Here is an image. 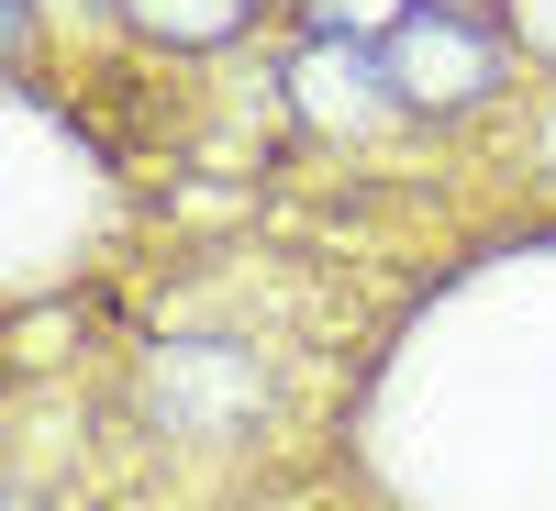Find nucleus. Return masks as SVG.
Returning a JSON list of instances; mask_svg holds the SVG:
<instances>
[{"label":"nucleus","mask_w":556,"mask_h":511,"mask_svg":"<svg viewBox=\"0 0 556 511\" xmlns=\"http://www.w3.org/2000/svg\"><path fill=\"white\" fill-rule=\"evenodd\" d=\"M434 12H456V0H434Z\"/></svg>","instance_id":"obj_7"},{"label":"nucleus","mask_w":556,"mask_h":511,"mask_svg":"<svg viewBox=\"0 0 556 511\" xmlns=\"http://www.w3.org/2000/svg\"><path fill=\"white\" fill-rule=\"evenodd\" d=\"M323 34H356V44L379 34V44H390V34H401V0H323Z\"/></svg>","instance_id":"obj_5"},{"label":"nucleus","mask_w":556,"mask_h":511,"mask_svg":"<svg viewBox=\"0 0 556 511\" xmlns=\"http://www.w3.org/2000/svg\"><path fill=\"white\" fill-rule=\"evenodd\" d=\"M513 23H523L534 56H556V0H513Z\"/></svg>","instance_id":"obj_6"},{"label":"nucleus","mask_w":556,"mask_h":511,"mask_svg":"<svg viewBox=\"0 0 556 511\" xmlns=\"http://www.w3.org/2000/svg\"><path fill=\"white\" fill-rule=\"evenodd\" d=\"M146 400L167 411V423H201V434H223V423H235V411L256 400V367L245 356H156V379H146Z\"/></svg>","instance_id":"obj_3"},{"label":"nucleus","mask_w":556,"mask_h":511,"mask_svg":"<svg viewBox=\"0 0 556 511\" xmlns=\"http://www.w3.org/2000/svg\"><path fill=\"white\" fill-rule=\"evenodd\" d=\"M379 56H390V78H401V101H412V112H468L479 89L501 78V44H490L479 23H456V12L401 23Z\"/></svg>","instance_id":"obj_1"},{"label":"nucleus","mask_w":556,"mask_h":511,"mask_svg":"<svg viewBox=\"0 0 556 511\" xmlns=\"http://www.w3.org/2000/svg\"><path fill=\"white\" fill-rule=\"evenodd\" d=\"M290 101H301L312 123H334V133H379L390 112H412L401 78H390V56H367L356 34H323V44H312V56L290 67Z\"/></svg>","instance_id":"obj_2"},{"label":"nucleus","mask_w":556,"mask_h":511,"mask_svg":"<svg viewBox=\"0 0 556 511\" xmlns=\"http://www.w3.org/2000/svg\"><path fill=\"white\" fill-rule=\"evenodd\" d=\"M134 23L167 34V44H212V34L245 23V0H134Z\"/></svg>","instance_id":"obj_4"}]
</instances>
